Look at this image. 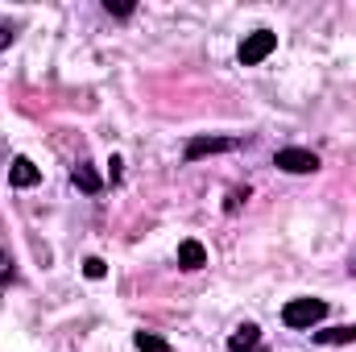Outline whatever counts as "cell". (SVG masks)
<instances>
[{"label":"cell","instance_id":"6da1fadb","mask_svg":"<svg viewBox=\"0 0 356 352\" xmlns=\"http://www.w3.org/2000/svg\"><path fill=\"white\" fill-rule=\"evenodd\" d=\"M323 315H327V303H323V298H290V303L282 307V323L294 328V332L315 328Z\"/></svg>","mask_w":356,"mask_h":352},{"label":"cell","instance_id":"7a4b0ae2","mask_svg":"<svg viewBox=\"0 0 356 352\" xmlns=\"http://www.w3.org/2000/svg\"><path fill=\"white\" fill-rule=\"evenodd\" d=\"M273 50H277V33H269V29H253V33L241 42V63H245V67H257V63H266Z\"/></svg>","mask_w":356,"mask_h":352},{"label":"cell","instance_id":"3957f363","mask_svg":"<svg viewBox=\"0 0 356 352\" xmlns=\"http://www.w3.org/2000/svg\"><path fill=\"white\" fill-rule=\"evenodd\" d=\"M273 166L286 170V175H311V170H319V158H315L311 150L290 145V150H277V154H273Z\"/></svg>","mask_w":356,"mask_h":352},{"label":"cell","instance_id":"277c9868","mask_svg":"<svg viewBox=\"0 0 356 352\" xmlns=\"http://www.w3.org/2000/svg\"><path fill=\"white\" fill-rule=\"evenodd\" d=\"M241 141H232V137H195V141H186V150H182V158L186 162H199V158H207V154H228V150H236Z\"/></svg>","mask_w":356,"mask_h":352},{"label":"cell","instance_id":"5b68a950","mask_svg":"<svg viewBox=\"0 0 356 352\" xmlns=\"http://www.w3.org/2000/svg\"><path fill=\"white\" fill-rule=\"evenodd\" d=\"M8 182H13V186H38V182H42V170H38L29 158H13V166H8Z\"/></svg>","mask_w":356,"mask_h":352},{"label":"cell","instance_id":"8992f818","mask_svg":"<svg viewBox=\"0 0 356 352\" xmlns=\"http://www.w3.org/2000/svg\"><path fill=\"white\" fill-rule=\"evenodd\" d=\"M178 265H182V269H203V265H207V249H203L199 241H182V245H178Z\"/></svg>","mask_w":356,"mask_h":352},{"label":"cell","instance_id":"52a82bcc","mask_svg":"<svg viewBox=\"0 0 356 352\" xmlns=\"http://www.w3.org/2000/svg\"><path fill=\"white\" fill-rule=\"evenodd\" d=\"M257 340H261V328H257V323H241V328L232 332L228 349L232 352H249V349H257Z\"/></svg>","mask_w":356,"mask_h":352},{"label":"cell","instance_id":"ba28073f","mask_svg":"<svg viewBox=\"0 0 356 352\" xmlns=\"http://www.w3.org/2000/svg\"><path fill=\"white\" fill-rule=\"evenodd\" d=\"M71 182H75L79 191H88V195H99V186H104V182H99V175H95L91 166H83V162L71 170Z\"/></svg>","mask_w":356,"mask_h":352},{"label":"cell","instance_id":"9c48e42d","mask_svg":"<svg viewBox=\"0 0 356 352\" xmlns=\"http://www.w3.org/2000/svg\"><path fill=\"white\" fill-rule=\"evenodd\" d=\"M356 340V323L348 328H327V332H315V344H353Z\"/></svg>","mask_w":356,"mask_h":352},{"label":"cell","instance_id":"30bf717a","mask_svg":"<svg viewBox=\"0 0 356 352\" xmlns=\"http://www.w3.org/2000/svg\"><path fill=\"white\" fill-rule=\"evenodd\" d=\"M133 344H137V352H170V344L162 336H154V332H137Z\"/></svg>","mask_w":356,"mask_h":352},{"label":"cell","instance_id":"8fae6325","mask_svg":"<svg viewBox=\"0 0 356 352\" xmlns=\"http://www.w3.org/2000/svg\"><path fill=\"white\" fill-rule=\"evenodd\" d=\"M83 273H88L91 282H99V278H104V273H108V265L99 262V257H88V262H83Z\"/></svg>","mask_w":356,"mask_h":352},{"label":"cell","instance_id":"7c38bea8","mask_svg":"<svg viewBox=\"0 0 356 352\" xmlns=\"http://www.w3.org/2000/svg\"><path fill=\"white\" fill-rule=\"evenodd\" d=\"M13 282V262H8V253L0 249V286H8Z\"/></svg>","mask_w":356,"mask_h":352},{"label":"cell","instance_id":"4fadbf2b","mask_svg":"<svg viewBox=\"0 0 356 352\" xmlns=\"http://www.w3.org/2000/svg\"><path fill=\"white\" fill-rule=\"evenodd\" d=\"M104 8H108V13H116V17H133V4H112V0H108Z\"/></svg>","mask_w":356,"mask_h":352},{"label":"cell","instance_id":"5bb4252c","mask_svg":"<svg viewBox=\"0 0 356 352\" xmlns=\"http://www.w3.org/2000/svg\"><path fill=\"white\" fill-rule=\"evenodd\" d=\"M8 42H13V29H8V25H0V50H4Z\"/></svg>","mask_w":356,"mask_h":352}]
</instances>
